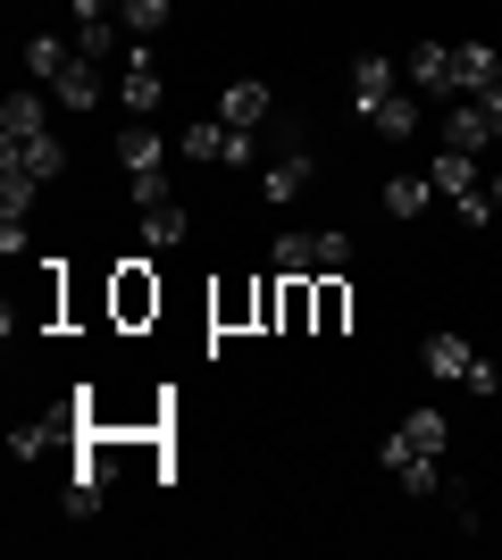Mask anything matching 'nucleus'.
<instances>
[{
    "mask_svg": "<svg viewBox=\"0 0 502 560\" xmlns=\"http://www.w3.org/2000/svg\"><path fill=\"white\" fill-rule=\"evenodd\" d=\"M428 376H435V385H469L478 401L502 394V369H494V360H478L460 335H428Z\"/></svg>",
    "mask_w": 502,
    "mask_h": 560,
    "instance_id": "f257e3e1",
    "label": "nucleus"
},
{
    "mask_svg": "<svg viewBox=\"0 0 502 560\" xmlns=\"http://www.w3.org/2000/svg\"><path fill=\"white\" fill-rule=\"evenodd\" d=\"M444 444H453V419L419 401V410H410V419L394 427V435H385V452H377V460H385V468H402V460H444Z\"/></svg>",
    "mask_w": 502,
    "mask_h": 560,
    "instance_id": "f03ea898",
    "label": "nucleus"
},
{
    "mask_svg": "<svg viewBox=\"0 0 502 560\" xmlns=\"http://www.w3.org/2000/svg\"><path fill=\"white\" fill-rule=\"evenodd\" d=\"M502 93V50L494 43H453V101Z\"/></svg>",
    "mask_w": 502,
    "mask_h": 560,
    "instance_id": "7ed1b4c3",
    "label": "nucleus"
},
{
    "mask_svg": "<svg viewBox=\"0 0 502 560\" xmlns=\"http://www.w3.org/2000/svg\"><path fill=\"white\" fill-rule=\"evenodd\" d=\"M34 135H50V109H43V93H25V84H17V93L0 101V151H25Z\"/></svg>",
    "mask_w": 502,
    "mask_h": 560,
    "instance_id": "20e7f679",
    "label": "nucleus"
},
{
    "mask_svg": "<svg viewBox=\"0 0 502 560\" xmlns=\"http://www.w3.org/2000/svg\"><path fill=\"white\" fill-rule=\"evenodd\" d=\"M118 167L135 176V185H143V176H167V135H151V117H135V126L118 135Z\"/></svg>",
    "mask_w": 502,
    "mask_h": 560,
    "instance_id": "39448f33",
    "label": "nucleus"
},
{
    "mask_svg": "<svg viewBox=\"0 0 502 560\" xmlns=\"http://www.w3.org/2000/svg\"><path fill=\"white\" fill-rule=\"evenodd\" d=\"M311 176H318L311 151H285V160L260 167V192H268V201H302V192H311Z\"/></svg>",
    "mask_w": 502,
    "mask_h": 560,
    "instance_id": "423d86ee",
    "label": "nucleus"
},
{
    "mask_svg": "<svg viewBox=\"0 0 502 560\" xmlns=\"http://www.w3.org/2000/svg\"><path fill=\"white\" fill-rule=\"evenodd\" d=\"M118 101H126V117H151V109L167 101L160 68H151V50H135V59H126V84H118Z\"/></svg>",
    "mask_w": 502,
    "mask_h": 560,
    "instance_id": "0eeeda50",
    "label": "nucleus"
},
{
    "mask_svg": "<svg viewBox=\"0 0 502 560\" xmlns=\"http://www.w3.org/2000/svg\"><path fill=\"white\" fill-rule=\"evenodd\" d=\"M68 68H75V43H68V34H34V43H25V84H59Z\"/></svg>",
    "mask_w": 502,
    "mask_h": 560,
    "instance_id": "6e6552de",
    "label": "nucleus"
},
{
    "mask_svg": "<svg viewBox=\"0 0 502 560\" xmlns=\"http://www.w3.org/2000/svg\"><path fill=\"white\" fill-rule=\"evenodd\" d=\"M59 435H75V410H68V401H59V410H43L34 427H17V435H9V452H17V460H43Z\"/></svg>",
    "mask_w": 502,
    "mask_h": 560,
    "instance_id": "1a4fd4ad",
    "label": "nucleus"
},
{
    "mask_svg": "<svg viewBox=\"0 0 502 560\" xmlns=\"http://www.w3.org/2000/svg\"><path fill=\"white\" fill-rule=\"evenodd\" d=\"M394 75H402V68H394V59H377V50H369V59H352V117H360V109H377L385 93H402Z\"/></svg>",
    "mask_w": 502,
    "mask_h": 560,
    "instance_id": "9d476101",
    "label": "nucleus"
},
{
    "mask_svg": "<svg viewBox=\"0 0 502 560\" xmlns=\"http://www.w3.org/2000/svg\"><path fill=\"white\" fill-rule=\"evenodd\" d=\"M185 234H192V218H185L176 192H167V201H143V243H151V252H176Z\"/></svg>",
    "mask_w": 502,
    "mask_h": 560,
    "instance_id": "9b49d317",
    "label": "nucleus"
},
{
    "mask_svg": "<svg viewBox=\"0 0 502 560\" xmlns=\"http://www.w3.org/2000/svg\"><path fill=\"white\" fill-rule=\"evenodd\" d=\"M428 185L444 192V201H453V192H478V151H453V142H444L428 160Z\"/></svg>",
    "mask_w": 502,
    "mask_h": 560,
    "instance_id": "f8f14e48",
    "label": "nucleus"
},
{
    "mask_svg": "<svg viewBox=\"0 0 502 560\" xmlns=\"http://www.w3.org/2000/svg\"><path fill=\"white\" fill-rule=\"evenodd\" d=\"M218 117H226V126H260L268 117V84L260 75H235V84L218 93Z\"/></svg>",
    "mask_w": 502,
    "mask_h": 560,
    "instance_id": "ddd939ff",
    "label": "nucleus"
},
{
    "mask_svg": "<svg viewBox=\"0 0 502 560\" xmlns=\"http://www.w3.org/2000/svg\"><path fill=\"white\" fill-rule=\"evenodd\" d=\"M444 142H453V151H486V142H494V117H486V101H453V117H444Z\"/></svg>",
    "mask_w": 502,
    "mask_h": 560,
    "instance_id": "4468645a",
    "label": "nucleus"
},
{
    "mask_svg": "<svg viewBox=\"0 0 502 560\" xmlns=\"http://www.w3.org/2000/svg\"><path fill=\"white\" fill-rule=\"evenodd\" d=\"M410 93H453V43H419L410 50Z\"/></svg>",
    "mask_w": 502,
    "mask_h": 560,
    "instance_id": "2eb2a0df",
    "label": "nucleus"
},
{
    "mask_svg": "<svg viewBox=\"0 0 502 560\" xmlns=\"http://www.w3.org/2000/svg\"><path fill=\"white\" fill-rule=\"evenodd\" d=\"M360 117H369L385 142H402V135H419V93H385L377 109H360Z\"/></svg>",
    "mask_w": 502,
    "mask_h": 560,
    "instance_id": "dca6fc26",
    "label": "nucleus"
},
{
    "mask_svg": "<svg viewBox=\"0 0 502 560\" xmlns=\"http://www.w3.org/2000/svg\"><path fill=\"white\" fill-rule=\"evenodd\" d=\"M151 310H160V284H151L143 268H118V318H126V327H143Z\"/></svg>",
    "mask_w": 502,
    "mask_h": 560,
    "instance_id": "f3484780",
    "label": "nucleus"
},
{
    "mask_svg": "<svg viewBox=\"0 0 502 560\" xmlns=\"http://www.w3.org/2000/svg\"><path fill=\"white\" fill-rule=\"evenodd\" d=\"M50 93H59V109H84V117H93V109H101V75H93V59H75V68L59 75Z\"/></svg>",
    "mask_w": 502,
    "mask_h": 560,
    "instance_id": "a211bd4d",
    "label": "nucleus"
},
{
    "mask_svg": "<svg viewBox=\"0 0 502 560\" xmlns=\"http://www.w3.org/2000/svg\"><path fill=\"white\" fill-rule=\"evenodd\" d=\"M435 201V185H428V167H419V176H394V185H385V218H419Z\"/></svg>",
    "mask_w": 502,
    "mask_h": 560,
    "instance_id": "6ab92c4d",
    "label": "nucleus"
},
{
    "mask_svg": "<svg viewBox=\"0 0 502 560\" xmlns=\"http://www.w3.org/2000/svg\"><path fill=\"white\" fill-rule=\"evenodd\" d=\"M277 268H285V277H318V234L285 226V234H277Z\"/></svg>",
    "mask_w": 502,
    "mask_h": 560,
    "instance_id": "aec40b11",
    "label": "nucleus"
},
{
    "mask_svg": "<svg viewBox=\"0 0 502 560\" xmlns=\"http://www.w3.org/2000/svg\"><path fill=\"white\" fill-rule=\"evenodd\" d=\"M343 318H352V293H343V284L327 277V284H318V293H311V327H318V335H335V327H343Z\"/></svg>",
    "mask_w": 502,
    "mask_h": 560,
    "instance_id": "412c9836",
    "label": "nucleus"
},
{
    "mask_svg": "<svg viewBox=\"0 0 502 560\" xmlns=\"http://www.w3.org/2000/svg\"><path fill=\"white\" fill-rule=\"evenodd\" d=\"M109 50H118V25H109V18H75V59H93V68H101Z\"/></svg>",
    "mask_w": 502,
    "mask_h": 560,
    "instance_id": "4be33fe9",
    "label": "nucleus"
},
{
    "mask_svg": "<svg viewBox=\"0 0 502 560\" xmlns=\"http://www.w3.org/2000/svg\"><path fill=\"white\" fill-rule=\"evenodd\" d=\"M17 160L34 167L43 185H59V176H68V151H59V135H34V142H25V151H17Z\"/></svg>",
    "mask_w": 502,
    "mask_h": 560,
    "instance_id": "5701e85b",
    "label": "nucleus"
},
{
    "mask_svg": "<svg viewBox=\"0 0 502 560\" xmlns=\"http://www.w3.org/2000/svg\"><path fill=\"white\" fill-rule=\"evenodd\" d=\"M318 234V277H343V268H352V234L343 226H311Z\"/></svg>",
    "mask_w": 502,
    "mask_h": 560,
    "instance_id": "b1692460",
    "label": "nucleus"
},
{
    "mask_svg": "<svg viewBox=\"0 0 502 560\" xmlns=\"http://www.w3.org/2000/svg\"><path fill=\"white\" fill-rule=\"evenodd\" d=\"M394 486H402V493H444V460H402V468H394Z\"/></svg>",
    "mask_w": 502,
    "mask_h": 560,
    "instance_id": "393cba45",
    "label": "nucleus"
},
{
    "mask_svg": "<svg viewBox=\"0 0 502 560\" xmlns=\"http://www.w3.org/2000/svg\"><path fill=\"white\" fill-rule=\"evenodd\" d=\"M167 9H176V0H126L118 18H126V34H160V25H167Z\"/></svg>",
    "mask_w": 502,
    "mask_h": 560,
    "instance_id": "a878e982",
    "label": "nucleus"
},
{
    "mask_svg": "<svg viewBox=\"0 0 502 560\" xmlns=\"http://www.w3.org/2000/svg\"><path fill=\"white\" fill-rule=\"evenodd\" d=\"M453 210H460V226H486V218H494V192H453Z\"/></svg>",
    "mask_w": 502,
    "mask_h": 560,
    "instance_id": "bb28decb",
    "label": "nucleus"
},
{
    "mask_svg": "<svg viewBox=\"0 0 502 560\" xmlns=\"http://www.w3.org/2000/svg\"><path fill=\"white\" fill-rule=\"evenodd\" d=\"M109 9H126V0H75V18H109Z\"/></svg>",
    "mask_w": 502,
    "mask_h": 560,
    "instance_id": "cd10ccee",
    "label": "nucleus"
},
{
    "mask_svg": "<svg viewBox=\"0 0 502 560\" xmlns=\"http://www.w3.org/2000/svg\"><path fill=\"white\" fill-rule=\"evenodd\" d=\"M486 192H494V210H502V167H494V185H486Z\"/></svg>",
    "mask_w": 502,
    "mask_h": 560,
    "instance_id": "c85d7f7f",
    "label": "nucleus"
}]
</instances>
